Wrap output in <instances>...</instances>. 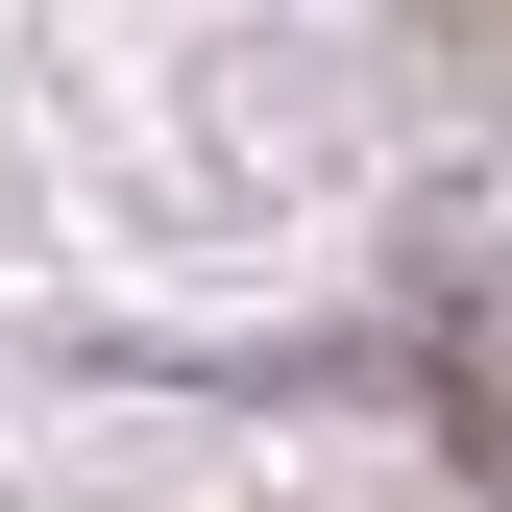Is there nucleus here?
I'll return each mask as SVG.
<instances>
[{
	"label": "nucleus",
	"instance_id": "obj_1",
	"mask_svg": "<svg viewBox=\"0 0 512 512\" xmlns=\"http://www.w3.org/2000/svg\"><path fill=\"white\" fill-rule=\"evenodd\" d=\"M439 415H464V464L512 488V293H439Z\"/></svg>",
	"mask_w": 512,
	"mask_h": 512
}]
</instances>
